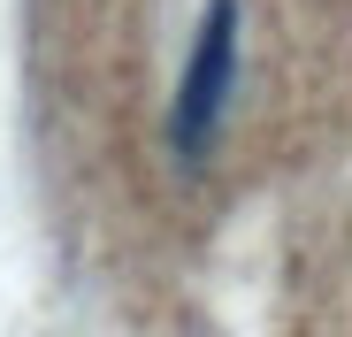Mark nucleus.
I'll return each mask as SVG.
<instances>
[{
    "label": "nucleus",
    "mask_w": 352,
    "mask_h": 337,
    "mask_svg": "<svg viewBox=\"0 0 352 337\" xmlns=\"http://www.w3.org/2000/svg\"><path fill=\"white\" fill-rule=\"evenodd\" d=\"M230 85H238V0H214L192 54H184L176 107H168V146L184 161H207V146L222 131V107H230Z\"/></svg>",
    "instance_id": "nucleus-1"
}]
</instances>
